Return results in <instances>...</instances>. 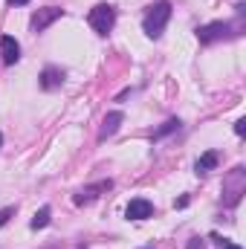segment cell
<instances>
[{
    "mask_svg": "<svg viewBox=\"0 0 246 249\" xmlns=\"http://www.w3.org/2000/svg\"><path fill=\"white\" fill-rule=\"evenodd\" d=\"M87 20H90V26H93L99 35H107V32L116 26V9H113V6H107V3H99V6H93V9H90Z\"/></svg>",
    "mask_w": 246,
    "mask_h": 249,
    "instance_id": "2",
    "label": "cell"
},
{
    "mask_svg": "<svg viewBox=\"0 0 246 249\" xmlns=\"http://www.w3.org/2000/svg\"><path fill=\"white\" fill-rule=\"evenodd\" d=\"M0 55H3V64H18V58H20V44L12 38V35H3L0 38Z\"/></svg>",
    "mask_w": 246,
    "mask_h": 249,
    "instance_id": "6",
    "label": "cell"
},
{
    "mask_svg": "<svg viewBox=\"0 0 246 249\" xmlns=\"http://www.w3.org/2000/svg\"><path fill=\"white\" fill-rule=\"evenodd\" d=\"M214 165H217V151H206L197 160V174H209V171H214Z\"/></svg>",
    "mask_w": 246,
    "mask_h": 249,
    "instance_id": "10",
    "label": "cell"
},
{
    "mask_svg": "<svg viewBox=\"0 0 246 249\" xmlns=\"http://www.w3.org/2000/svg\"><path fill=\"white\" fill-rule=\"evenodd\" d=\"M188 249H203V241H200V238H194V241L188 244Z\"/></svg>",
    "mask_w": 246,
    "mask_h": 249,
    "instance_id": "16",
    "label": "cell"
},
{
    "mask_svg": "<svg viewBox=\"0 0 246 249\" xmlns=\"http://www.w3.org/2000/svg\"><path fill=\"white\" fill-rule=\"evenodd\" d=\"M110 188H113V183H110V180L96 183V186H90V188H81V191L75 194V206H84V203L96 200V197H99V191H110Z\"/></svg>",
    "mask_w": 246,
    "mask_h": 249,
    "instance_id": "7",
    "label": "cell"
},
{
    "mask_svg": "<svg viewBox=\"0 0 246 249\" xmlns=\"http://www.w3.org/2000/svg\"><path fill=\"white\" fill-rule=\"evenodd\" d=\"M50 214H53V212H50V206L38 209V212H35V217L29 220V226H32V229H44V226L50 223Z\"/></svg>",
    "mask_w": 246,
    "mask_h": 249,
    "instance_id": "11",
    "label": "cell"
},
{
    "mask_svg": "<svg viewBox=\"0 0 246 249\" xmlns=\"http://www.w3.org/2000/svg\"><path fill=\"white\" fill-rule=\"evenodd\" d=\"M9 3H15V6H26L29 0H9Z\"/></svg>",
    "mask_w": 246,
    "mask_h": 249,
    "instance_id": "18",
    "label": "cell"
},
{
    "mask_svg": "<svg viewBox=\"0 0 246 249\" xmlns=\"http://www.w3.org/2000/svg\"><path fill=\"white\" fill-rule=\"evenodd\" d=\"M220 249H241L238 244H232V241H220Z\"/></svg>",
    "mask_w": 246,
    "mask_h": 249,
    "instance_id": "15",
    "label": "cell"
},
{
    "mask_svg": "<svg viewBox=\"0 0 246 249\" xmlns=\"http://www.w3.org/2000/svg\"><path fill=\"white\" fill-rule=\"evenodd\" d=\"M168 20H171V3H168V0H159V3H154V6L148 9V15L142 18V29H145L148 38H159Z\"/></svg>",
    "mask_w": 246,
    "mask_h": 249,
    "instance_id": "1",
    "label": "cell"
},
{
    "mask_svg": "<svg viewBox=\"0 0 246 249\" xmlns=\"http://www.w3.org/2000/svg\"><path fill=\"white\" fill-rule=\"evenodd\" d=\"M61 15H64V12H61V9H55V6L38 9V12L32 15V29H35V32H44V29H47V26H50L53 20H58Z\"/></svg>",
    "mask_w": 246,
    "mask_h": 249,
    "instance_id": "4",
    "label": "cell"
},
{
    "mask_svg": "<svg viewBox=\"0 0 246 249\" xmlns=\"http://www.w3.org/2000/svg\"><path fill=\"white\" fill-rule=\"evenodd\" d=\"M226 35H229V23H223V20H217V23H209V26H200V29H197L200 44H211V41H220V38H226Z\"/></svg>",
    "mask_w": 246,
    "mask_h": 249,
    "instance_id": "3",
    "label": "cell"
},
{
    "mask_svg": "<svg viewBox=\"0 0 246 249\" xmlns=\"http://www.w3.org/2000/svg\"><path fill=\"white\" fill-rule=\"evenodd\" d=\"M174 206H177V209H185V206H188V197H180V200H177Z\"/></svg>",
    "mask_w": 246,
    "mask_h": 249,
    "instance_id": "17",
    "label": "cell"
},
{
    "mask_svg": "<svg viewBox=\"0 0 246 249\" xmlns=\"http://www.w3.org/2000/svg\"><path fill=\"white\" fill-rule=\"evenodd\" d=\"M235 133H238V136L246 133V119H238V122H235Z\"/></svg>",
    "mask_w": 246,
    "mask_h": 249,
    "instance_id": "14",
    "label": "cell"
},
{
    "mask_svg": "<svg viewBox=\"0 0 246 249\" xmlns=\"http://www.w3.org/2000/svg\"><path fill=\"white\" fill-rule=\"evenodd\" d=\"M122 110H113V113H107L105 116V122H102V130H99V139H107V136H113L116 130H119V124H122Z\"/></svg>",
    "mask_w": 246,
    "mask_h": 249,
    "instance_id": "8",
    "label": "cell"
},
{
    "mask_svg": "<svg viewBox=\"0 0 246 249\" xmlns=\"http://www.w3.org/2000/svg\"><path fill=\"white\" fill-rule=\"evenodd\" d=\"M180 119H168V122L162 124L159 130H154V139H162V136H168V133H174V130H180Z\"/></svg>",
    "mask_w": 246,
    "mask_h": 249,
    "instance_id": "12",
    "label": "cell"
},
{
    "mask_svg": "<svg viewBox=\"0 0 246 249\" xmlns=\"http://www.w3.org/2000/svg\"><path fill=\"white\" fill-rule=\"evenodd\" d=\"M0 145H3V136H0Z\"/></svg>",
    "mask_w": 246,
    "mask_h": 249,
    "instance_id": "19",
    "label": "cell"
},
{
    "mask_svg": "<svg viewBox=\"0 0 246 249\" xmlns=\"http://www.w3.org/2000/svg\"><path fill=\"white\" fill-rule=\"evenodd\" d=\"M124 214H127L130 220H145V217L154 214V203L145 200V197H136V200L127 203V212H124Z\"/></svg>",
    "mask_w": 246,
    "mask_h": 249,
    "instance_id": "5",
    "label": "cell"
},
{
    "mask_svg": "<svg viewBox=\"0 0 246 249\" xmlns=\"http://www.w3.org/2000/svg\"><path fill=\"white\" fill-rule=\"evenodd\" d=\"M12 214H15V206H6V209H0V226H6Z\"/></svg>",
    "mask_w": 246,
    "mask_h": 249,
    "instance_id": "13",
    "label": "cell"
},
{
    "mask_svg": "<svg viewBox=\"0 0 246 249\" xmlns=\"http://www.w3.org/2000/svg\"><path fill=\"white\" fill-rule=\"evenodd\" d=\"M64 84V72L58 67H47L44 72H41V87L44 90H55V87H61Z\"/></svg>",
    "mask_w": 246,
    "mask_h": 249,
    "instance_id": "9",
    "label": "cell"
}]
</instances>
